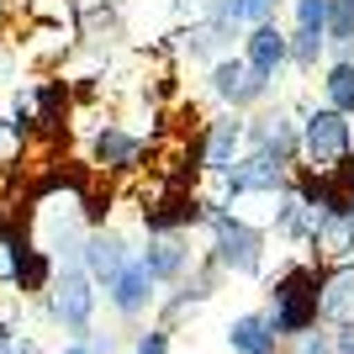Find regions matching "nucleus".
Returning a JSON list of instances; mask_svg holds the SVG:
<instances>
[{
	"instance_id": "13",
	"label": "nucleus",
	"mask_w": 354,
	"mask_h": 354,
	"mask_svg": "<svg viewBox=\"0 0 354 354\" xmlns=\"http://www.w3.org/2000/svg\"><path fill=\"white\" fill-rule=\"evenodd\" d=\"M227 349L233 354H275L281 349V333H275V323H270V312H243V317H233Z\"/></svg>"
},
{
	"instance_id": "3",
	"label": "nucleus",
	"mask_w": 354,
	"mask_h": 354,
	"mask_svg": "<svg viewBox=\"0 0 354 354\" xmlns=\"http://www.w3.org/2000/svg\"><path fill=\"white\" fill-rule=\"evenodd\" d=\"M317 281H323L317 265H296L275 281V312H270V323H275L281 339H291V333L317 323Z\"/></svg>"
},
{
	"instance_id": "25",
	"label": "nucleus",
	"mask_w": 354,
	"mask_h": 354,
	"mask_svg": "<svg viewBox=\"0 0 354 354\" xmlns=\"http://www.w3.org/2000/svg\"><path fill=\"white\" fill-rule=\"evenodd\" d=\"M11 138H16V133H11V127H6V122H0V159L11 153Z\"/></svg>"
},
{
	"instance_id": "5",
	"label": "nucleus",
	"mask_w": 354,
	"mask_h": 354,
	"mask_svg": "<svg viewBox=\"0 0 354 354\" xmlns=\"http://www.w3.org/2000/svg\"><path fill=\"white\" fill-rule=\"evenodd\" d=\"M53 317L74 333H85L90 317H95V291H90V275L85 270H64L53 281Z\"/></svg>"
},
{
	"instance_id": "23",
	"label": "nucleus",
	"mask_w": 354,
	"mask_h": 354,
	"mask_svg": "<svg viewBox=\"0 0 354 354\" xmlns=\"http://www.w3.org/2000/svg\"><path fill=\"white\" fill-rule=\"evenodd\" d=\"M64 354H111V333H106V339H101V333H90L85 344H69Z\"/></svg>"
},
{
	"instance_id": "9",
	"label": "nucleus",
	"mask_w": 354,
	"mask_h": 354,
	"mask_svg": "<svg viewBox=\"0 0 354 354\" xmlns=\"http://www.w3.org/2000/svg\"><path fill=\"white\" fill-rule=\"evenodd\" d=\"M153 286H159V281H153V275L143 270V259H127V265H122L117 275L106 281V291H111V307H117L122 317H138V312H143L148 301L159 296Z\"/></svg>"
},
{
	"instance_id": "10",
	"label": "nucleus",
	"mask_w": 354,
	"mask_h": 354,
	"mask_svg": "<svg viewBox=\"0 0 354 354\" xmlns=\"http://www.w3.org/2000/svg\"><path fill=\"white\" fill-rule=\"evenodd\" d=\"M238 153H243V122L238 117L207 122V133H201V169H207V175H222Z\"/></svg>"
},
{
	"instance_id": "11",
	"label": "nucleus",
	"mask_w": 354,
	"mask_h": 354,
	"mask_svg": "<svg viewBox=\"0 0 354 354\" xmlns=\"http://www.w3.org/2000/svg\"><path fill=\"white\" fill-rule=\"evenodd\" d=\"M243 64H249L254 74L275 80V74L286 69V32L275 27V21H259V27L243 37Z\"/></svg>"
},
{
	"instance_id": "2",
	"label": "nucleus",
	"mask_w": 354,
	"mask_h": 354,
	"mask_svg": "<svg viewBox=\"0 0 354 354\" xmlns=\"http://www.w3.org/2000/svg\"><path fill=\"white\" fill-rule=\"evenodd\" d=\"M212 265L233 275H259L265 270V233L238 212H212Z\"/></svg>"
},
{
	"instance_id": "6",
	"label": "nucleus",
	"mask_w": 354,
	"mask_h": 354,
	"mask_svg": "<svg viewBox=\"0 0 354 354\" xmlns=\"http://www.w3.org/2000/svg\"><path fill=\"white\" fill-rule=\"evenodd\" d=\"M127 259H133V254H127V238L111 233V227H90L85 243H80V265H85L90 281H111Z\"/></svg>"
},
{
	"instance_id": "22",
	"label": "nucleus",
	"mask_w": 354,
	"mask_h": 354,
	"mask_svg": "<svg viewBox=\"0 0 354 354\" xmlns=\"http://www.w3.org/2000/svg\"><path fill=\"white\" fill-rule=\"evenodd\" d=\"M133 354H169V328H148Z\"/></svg>"
},
{
	"instance_id": "19",
	"label": "nucleus",
	"mask_w": 354,
	"mask_h": 354,
	"mask_svg": "<svg viewBox=\"0 0 354 354\" xmlns=\"http://www.w3.org/2000/svg\"><path fill=\"white\" fill-rule=\"evenodd\" d=\"M328 43H354V0H328Z\"/></svg>"
},
{
	"instance_id": "14",
	"label": "nucleus",
	"mask_w": 354,
	"mask_h": 354,
	"mask_svg": "<svg viewBox=\"0 0 354 354\" xmlns=\"http://www.w3.org/2000/svg\"><path fill=\"white\" fill-rule=\"evenodd\" d=\"M138 259H143V270L153 281H180L185 265H191V249L180 243V233H153V243H148Z\"/></svg>"
},
{
	"instance_id": "7",
	"label": "nucleus",
	"mask_w": 354,
	"mask_h": 354,
	"mask_svg": "<svg viewBox=\"0 0 354 354\" xmlns=\"http://www.w3.org/2000/svg\"><path fill=\"white\" fill-rule=\"evenodd\" d=\"M212 90H217L227 106H254L270 90V80H265V74H254L243 59H217V64H212Z\"/></svg>"
},
{
	"instance_id": "18",
	"label": "nucleus",
	"mask_w": 354,
	"mask_h": 354,
	"mask_svg": "<svg viewBox=\"0 0 354 354\" xmlns=\"http://www.w3.org/2000/svg\"><path fill=\"white\" fill-rule=\"evenodd\" d=\"M323 48H328L323 32H301V27H296L291 37H286V64H296V69H312V64L323 59Z\"/></svg>"
},
{
	"instance_id": "15",
	"label": "nucleus",
	"mask_w": 354,
	"mask_h": 354,
	"mask_svg": "<svg viewBox=\"0 0 354 354\" xmlns=\"http://www.w3.org/2000/svg\"><path fill=\"white\" fill-rule=\"evenodd\" d=\"M243 148H270V153L291 159V153H296V122L286 117V111H275V117H254V122H243Z\"/></svg>"
},
{
	"instance_id": "21",
	"label": "nucleus",
	"mask_w": 354,
	"mask_h": 354,
	"mask_svg": "<svg viewBox=\"0 0 354 354\" xmlns=\"http://www.w3.org/2000/svg\"><path fill=\"white\" fill-rule=\"evenodd\" d=\"M296 27L301 32H323L328 27V0H296Z\"/></svg>"
},
{
	"instance_id": "17",
	"label": "nucleus",
	"mask_w": 354,
	"mask_h": 354,
	"mask_svg": "<svg viewBox=\"0 0 354 354\" xmlns=\"http://www.w3.org/2000/svg\"><path fill=\"white\" fill-rule=\"evenodd\" d=\"M323 90H328V106H333V111L354 117V64H328Z\"/></svg>"
},
{
	"instance_id": "8",
	"label": "nucleus",
	"mask_w": 354,
	"mask_h": 354,
	"mask_svg": "<svg viewBox=\"0 0 354 354\" xmlns=\"http://www.w3.org/2000/svg\"><path fill=\"white\" fill-rule=\"evenodd\" d=\"M207 217V201L185 185V191H175V196H164L159 207H143V227L148 233H185L191 222H201Z\"/></svg>"
},
{
	"instance_id": "24",
	"label": "nucleus",
	"mask_w": 354,
	"mask_h": 354,
	"mask_svg": "<svg viewBox=\"0 0 354 354\" xmlns=\"http://www.w3.org/2000/svg\"><path fill=\"white\" fill-rule=\"evenodd\" d=\"M333 354H354V323H339V333H333Z\"/></svg>"
},
{
	"instance_id": "1",
	"label": "nucleus",
	"mask_w": 354,
	"mask_h": 354,
	"mask_svg": "<svg viewBox=\"0 0 354 354\" xmlns=\"http://www.w3.org/2000/svg\"><path fill=\"white\" fill-rule=\"evenodd\" d=\"M354 148V127L344 111L333 106H312L307 117L296 122V153H301V169H317V175H333Z\"/></svg>"
},
{
	"instance_id": "20",
	"label": "nucleus",
	"mask_w": 354,
	"mask_h": 354,
	"mask_svg": "<svg viewBox=\"0 0 354 354\" xmlns=\"http://www.w3.org/2000/svg\"><path fill=\"white\" fill-rule=\"evenodd\" d=\"M286 354H333V333H323V328L312 323V328H301V333H291V349Z\"/></svg>"
},
{
	"instance_id": "4",
	"label": "nucleus",
	"mask_w": 354,
	"mask_h": 354,
	"mask_svg": "<svg viewBox=\"0 0 354 354\" xmlns=\"http://www.w3.org/2000/svg\"><path fill=\"white\" fill-rule=\"evenodd\" d=\"M148 143L133 133V127H122V122H106L95 127V143H90V164L101 169V175H133L138 164H143Z\"/></svg>"
},
{
	"instance_id": "12",
	"label": "nucleus",
	"mask_w": 354,
	"mask_h": 354,
	"mask_svg": "<svg viewBox=\"0 0 354 354\" xmlns=\"http://www.w3.org/2000/svg\"><path fill=\"white\" fill-rule=\"evenodd\" d=\"M317 317L328 323H354V265H333L317 281Z\"/></svg>"
},
{
	"instance_id": "16",
	"label": "nucleus",
	"mask_w": 354,
	"mask_h": 354,
	"mask_svg": "<svg viewBox=\"0 0 354 354\" xmlns=\"http://www.w3.org/2000/svg\"><path fill=\"white\" fill-rule=\"evenodd\" d=\"M281 11V0H212V21L222 27H259Z\"/></svg>"
}]
</instances>
